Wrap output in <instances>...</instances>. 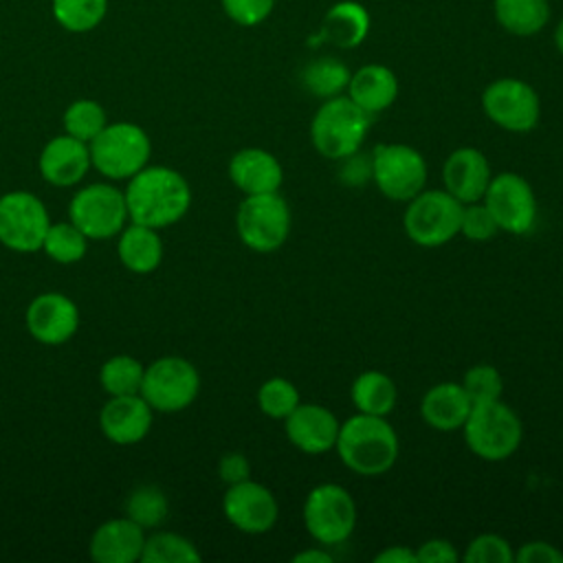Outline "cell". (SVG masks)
Masks as SVG:
<instances>
[{"label": "cell", "mask_w": 563, "mask_h": 563, "mask_svg": "<svg viewBox=\"0 0 563 563\" xmlns=\"http://www.w3.org/2000/svg\"><path fill=\"white\" fill-rule=\"evenodd\" d=\"M347 97L367 114L387 110L398 97V79L391 68L383 64H365L350 75Z\"/></svg>", "instance_id": "obj_24"}, {"label": "cell", "mask_w": 563, "mask_h": 563, "mask_svg": "<svg viewBox=\"0 0 563 563\" xmlns=\"http://www.w3.org/2000/svg\"><path fill=\"white\" fill-rule=\"evenodd\" d=\"M367 31L369 13L365 7L354 0H341L332 4L323 15L319 37L339 48H354L367 37Z\"/></svg>", "instance_id": "obj_26"}, {"label": "cell", "mask_w": 563, "mask_h": 563, "mask_svg": "<svg viewBox=\"0 0 563 563\" xmlns=\"http://www.w3.org/2000/svg\"><path fill=\"white\" fill-rule=\"evenodd\" d=\"M554 46H556V51L563 55V18H561V22H559L556 29H554Z\"/></svg>", "instance_id": "obj_47"}, {"label": "cell", "mask_w": 563, "mask_h": 563, "mask_svg": "<svg viewBox=\"0 0 563 563\" xmlns=\"http://www.w3.org/2000/svg\"><path fill=\"white\" fill-rule=\"evenodd\" d=\"M70 222L88 240H106L119 235L125 227V194L108 183H92L79 189L68 205Z\"/></svg>", "instance_id": "obj_11"}, {"label": "cell", "mask_w": 563, "mask_h": 563, "mask_svg": "<svg viewBox=\"0 0 563 563\" xmlns=\"http://www.w3.org/2000/svg\"><path fill=\"white\" fill-rule=\"evenodd\" d=\"M51 227L44 202L31 191H9L0 198V242L18 253L42 249Z\"/></svg>", "instance_id": "obj_13"}, {"label": "cell", "mask_w": 563, "mask_h": 563, "mask_svg": "<svg viewBox=\"0 0 563 563\" xmlns=\"http://www.w3.org/2000/svg\"><path fill=\"white\" fill-rule=\"evenodd\" d=\"M218 475L227 486L240 484L244 479H251V462L244 453H238V451L224 453L218 462Z\"/></svg>", "instance_id": "obj_42"}, {"label": "cell", "mask_w": 563, "mask_h": 563, "mask_svg": "<svg viewBox=\"0 0 563 563\" xmlns=\"http://www.w3.org/2000/svg\"><path fill=\"white\" fill-rule=\"evenodd\" d=\"M235 229L246 249L273 253L284 246L290 233L288 202L277 191L244 196L235 213Z\"/></svg>", "instance_id": "obj_7"}, {"label": "cell", "mask_w": 563, "mask_h": 563, "mask_svg": "<svg viewBox=\"0 0 563 563\" xmlns=\"http://www.w3.org/2000/svg\"><path fill=\"white\" fill-rule=\"evenodd\" d=\"M229 178L244 196L273 194L282 187L284 169L275 154L262 147H244L231 156Z\"/></svg>", "instance_id": "obj_21"}, {"label": "cell", "mask_w": 563, "mask_h": 563, "mask_svg": "<svg viewBox=\"0 0 563 563\" xmlns=\"http://www.w3.org/2000/svg\"><path fill=\"white\" fill-rule=\"evenodd\" d=\"M462 387L473 405L477 402H493L501 398L504 378L495 365L477 363L468 367L462 376Z\"/></svg>", "instance_id": "obj_37"}, {"label": "cell", "mask_w": 563, "mask_h": 563, "mask_svg": "<svg viewBox=\"0 0 563 563\" xmlns=\"http://www.w3.org/2000/svg\"><path fill=\"white\" fill-rule=\"evenodd\" d=\"M339 460L356 475L378 477L385 475L398 460L396 429L383 416L354 413L341 422L336 444Z\"/></svg>", "instance_id": "obj_2"}, {"label": "cell", "mask_w": 563, "mask_h": 563, "mask_svg": "<svg viewBox=\"0 0 563 563\" xmlns=\"http://www.w3.org/2000/svg\"><path fill=\"white\" fill-rule=\"evenodd\" d=\"M497 24L519 37L539 33L550 20L548 0H495Z\"/></svg>", "instance_id": "obj_28"}, {"label": "cell", "mask_w": 563, "mask_h": 563, "mask_svg": "<svg viewBox=\"0 0 563 563\" xmlns=\"http://www.w3.org/2000/svg\"><path fill=\"white\" fill-rule=\"evenodd\" d=\"M484 114L506 132H530L541 117V101L537 90L517 77H501L490 81L482 92Z\"/></svg>", "instance_id": "obj_12"}, {"label": "cell", "mask_w": 563, "mask_h": 563, "mask_svg": "<svg viewBox=\"0 0 563 563\" xmlns=\"http://www.w3.org/2000/svg\"><path fill=\"white\" fill-rule=\"evenodd\" d=\"M282 422L288 442L308 455H321L334 449L341 429L336 416L317 402H299Z\"/></svg>", "instance_id": "obj_17"}, {"label": "cell", "mask_w": 563, "mask_h": 563, "mask_svg": "<svg viewBox=\"0 0 563 563\" xmlns=\"http://www.w3.org/2000/svg\"><path fill=\"white\" fill-rule=\"evenodd\" d=\"M376 563H418L416 550L407 545H389L374 556Z\"/></svg>", "instance_id": "obj_45"}, {"label": "cell", "mask_w": 563, "mask_h": 563, "mask_svg": "<svg viewBox=\"0 0 563 563\" xmlns=\"http://www.w3.org/2000/svg\"><path fill=\"white\" fill-rule=\"evenodd\" d=\"M418 563H457L462 556L449 539H429L416 550Z\"/></svg>", "instance_id": "obj_41"}, {"label": "cell", "mask_w": 563, "mask_h": 563, "mask_svg": "<svg viewBox=\"0 0 563 563\" xmlns=\"http://www.w3.org/2000/svg\"><path fill=\"white\" fill-rule=\"evenodd\" d=\"M37 167L42 178L55 187L77 185L92 167L90 147L88 143L64 132L42 147Z\"/></svg>", "instance_id": "obj_20"}, {"label": "cell", "mask_w": 563, "mask_h": 563, "mask_svg": "<svg viewBox=\"0 0 563 563\" xmlns=\"http://www.w3.org/2000/svg\"><path fill=\"white\" fill-rule=\"evenodd\" d=\"M88 147L92 167L112 180L132 178L147 165L152 154L147 132L130 121L108 123Z\"/></svg>", "instance_id": "obj_5"}, {"label": "cell", "mask_w": 563, "mask_h": 563, "mask_svg": "<svg viewBox=\"0 0 563 563\" xmlns=\"http://www.w3.org/2000/svg\"><path fill=\"white\" fill-rule=\"evenodd\" d=\"M106 125V110L92 99H77L64 112V132L84 143H90Z\"/></svg>", "instance_id": "obj_35"}, {"label": "cell", "mask_w": 563, "mask_h": 563, "mask_svg": "<svg viewBox=\"0 0 563 563\" xmlns=\"http://www.w3.org/2000/svg\"><path fill=\"white\" fill-rule=\"evenodd\" d=\"M490 178V163L477 147H457L442 165V185L462 205L482 200Z\"/></svg>", "instance_id": "obj_18"}, {"label": "cell", "mask_w": 563, "mask_h": 563, "mask_svg": "<svg viewBox=\"0 0 563 563\" xmlns=\"http://www.w3.org/2000/svg\"><path fill=\"white\" fill-rule=\"evenodd\" d=\"M220 2L224 13L240 26L262 24L275 7V0H220Z\"/></svg>", "instance_id": "obj_40"}, {"label": "cell", "mask_w": 563, "mask_h": 563, "mask_svg": "<svg viewBox=\"0 0 563 563\" xmlns=\"http://www.w3.org/2000/svg\"><path fill=\"white\" fill-rule=\"evenodd\" d=\"M143 563H198L200 552L196 545L176 532H156L150 539H145Z\"/></svg>", "instance_id": "obj_33"}, {"label": "cell", "mask_w": 563, "mask_h": 563, "mask_svg": "<svg viewBox=\"0 0 563 563\" xmlns=\"http://www.w3.org/2000/svg\"><path fill=\"white\" fill-rule=\"evenodd\" d=\"M29 334L44 345H62L79 328V310L75 301L62 292L37 295L24 314Z\"/></svg>", "instance_id": "obj_16"}, {"label": "cell", "mask_w": 563, "mask_h": 563, "mask_svg": "<svg viewBox=\"0 0 563 563\" xmlns=\"http://www.w3.org/2000/svg\"><path fill=\"white\" fill-rule=\"evenodd\" d=\"M299 402L301 398L295 383L284 376L266 378L257 389V407L264 416L273 420H284L288 413L295 411Z\"/></svg>", "instance_id": "obj_36"}, {"label": "cell", "mask_w": 563, "mask_h": 563, "mask_svg": "<svg viewBox=\"0 0 563 563\" xmlns=\"http://www.w3.org/2000/svg\"><path fill=\"white\" fill-rule=\"evenodd\" d=\"M482 200L493 213L499 231L521 235L528 233L537 220V198L532 185L515 172L495 174Z\"/></svg>", "instance_id": "obj_14"}, {"label": "cell", "mask_w": 563, "mask_h": 563, "mask_svg": "<svg viewBox=\"0 0 563 563\" xmlns=\"http://www.w3.org/2000/svg\"><path fill=\"white\" fill-rule=\"evenodd\" d=\"M128 218L136 224L165 229L178 222L191 205V189L185 176L172 167H143L125 187Z\"/></svg>", "instance_id": "obj_1"}, {"label": "cell", "mask_w": 563, "mask_h": 563, "mask_svg": "<svg viewBox=\"0 0 563 563\" xmlns=\"http://www.w3.org/2000/svg\"><path fill=\"white\" fill-rule=\"evenodd\" d=\"M499 233V227L484 205V200L468 202L462 207V220H460V235L473 240V242H486Z\"/></svg>", "instance_id": "obj_39"}, {"label": "cell", "mask_w": 563, "mask_h": 563, "mask_svg": "<svg viewBox=\"0 0 563 563\" xmlns=\"http://www.w3.org/2000/svg\"><path fill=\"white\" fill-rule=\"evenodd\" d=\"M341 178L347 185H363L365 180H372V156H361L358 152L341 161Z\"/></svg>", "instance_id": "obj_44"}, {"label": "cell", "mask_w": 563, "mask_h": 563, "mask_svg": "<svg viewBox=\"0 0 563 563\" xmlns=\"http://www.w3.org/2000/svg\"><path fill=\"white\" fill-rule=\"evenodd\" d=\"M517 563H563V552L548 541H528L515 552Z\"/></svg>", "instance_id": "obj_43"}, {"label": "cell", "mask_w": 563, "mask_h": 563, "mask_svg": "<svg viewBox=\"0 0 563 563\" xmlns=\"http://www.w3.org/2000/svg\"><path fill=\"white\" fill-rule=\"evenodd\" d=\"M154 409L141 394L110 396V400L99 411L101 433L114 444H136L152 427Z\"/></svg>", "instance_id": "obj_19"}, {"label": "cell", "mask_w": 563, "mask_h": 563, "mask_svg": "<svg viewBox=\"0 0 563 563\" xmlns=\"http://www.w3.org/2000/svg\"><path fill=\"white\" fill-rule=\"evenodd\" d=\"M372 180L394 202H409L427 185L424 156L405 143H383L372 154Z\"/></svg>", "instance_id": "obj_10"}, {"label": "cell", "mask_w": 563, "mask_h": 563, "mask_svg": "<svg viewBox=\"0 0 563 563\" xmlns=\"http://www.w3.org/2000/svg\"><path fill=\"white\" fill-rule=\"evenodd\" d=\"M222 512L227 521L240 532L264 534L277 523L279 504L268 486L244 479L227 488L222 497Z\"/></svg>", "instance_id": "obj_15"}, {"label": "cell", "mask_w": 563, "mask_h": 563, "mask_svg": "<svg viewBox=\"0 0 563 563\" xmlns=\"http://www.w3.org/2000/svg\"><path fill=\"white\" fill-rule=\"evenodd\" d=\"M462 431L468 451L486 462L508 460L523 438L519 416L501 398L473 405Z\"/></svg>", "instance_id": "obj_4"}, {"label": "cell", "mask_w": 563, "mask_h": 563, "mask_svg": "<svg viewBox=\"0 0 563 563\" xmlns=\"http://www.w3.org/2000/svg\"><path fill=\"white\" fill-rule=\"evenodd\" d=\"M301 517L308 534L319 545H339L356 528V504L347 488L325 482L308 493Z\"/></svg>", "instance_id": "obj_8"}, {"label": "cell", "mask_w": 563, "mask_h": 563, "mask_svg": "<svg viewBox=\"0 0 563 563\" xmlns=\"http://www.w3.org/2000/svg\"><path fill=\"white\" fill-rule=\"evenodd\" d=\"M108 0H53V18L70 33H88L101 24Z\"/></svg>", "instance_id": "obj_31"}, {"label": "cell", "mask_w": 563, "mask_h": 563, "mask_svg": "<svg viewBox=\"0 0 563 563\" xmlns=\"http://www.w3.org/2000/svg\"><path fill=\"white\" fill-rule=\"evenodd\" d=\"M462 202L446 189H422L413 196L402 213L407 238L424 249H435L460 235Z\"/></svg>", "instance_id": "obj_6"}, {"label": "cell", "mask_w": 563, "mask_h": 563, "mask_svg": "<svg viewBox=\"0 0 563 563\" xmlns=\"http://www.w3.org/2000/svg\"><path fill=\"white\" fill-rule=\"evenodd\" d=\"M145 365L130 356V354H117L108 358L99 369V383L106 394L110 396H130L141 394Z\"/></svg>", "instance_id": "obj_30"}, {"label": "cell", "mask_w": 563, "mask_h": 563, "mask_svg": "<svg viewBox=\"0 0 563 563\" xmlns=\"http://www.w3.org/2000/svg\"><path fill=\"white\" fill-rule=\"evenodd\" d=\"M200 391V374L183 356H163L143 372L141 396L154 411L176 413L187 409Z\"/></svg>", "instance_id": "obj_9"}, {"label": "cell", "mask_w": 563, "mask_h": 563, "mask_svg": "<svg viewBox=\"0 0 563 563\" xmlns=\"http://www.w3.org/2000/svg\"><path fill=\"white\" fill-rule=\"evenodd\" d=\"M167 510H169V504L165 493L152 484H143L134 488L125 501V512H128L125 517L139 523L143 530L161 526L167 517Z\"/></svg>", "instance_id": "obj_34"}, {"label": "cell", "mask_w": 563, "mask_h": 563, "mask_svg": "<svg viewBox=\"0 0 563 563\" xmlns=\"http://www.w3.org/2000/svg\"><path fill=\"white\" fill-rule=\"evenodd\" d=\"M350 398L358 413L387 418L396 407L398 389L391 376H387L385 372L367 369L354 378L350 387Z\"/></svg>", "instance_id": "obj_27"}, {"label": "cell", "mask_w": 563, "mask_h": 563, "mask_svg": "<svg viewBox=\"0 0 563 563\" xmlns=\"http://www.w3.org/2000/svg\"><path fill=\"white\" fill-rule=\"evenodd\" d=\"M462 559L468 563H512L515 550L501 534L484 532V534H477L466 545Z\"/></svg>", "instance_id": "obj_38"}, {"label": "cell", "mask_w": 563, "mask_h": 563, "mask_svg": "<svg viewBox=\"0 0 563 563\" xmlns=\"http://www.w3.org/2000/svg\"><path fill=\"white\" fill-rule=\"evenodd\" d=\"M372 114L361 110L347 95L323 99L310 121V141L314 150L330 161H343L356 154L369 132Z\"/></svg>", "instance_id": "obj_3"}, {"label": "cell", "mask_w": 563, "mask_h": 563, "mask_svg": "<svg viewBox=\"0 0 563 563\" xmlns=\"http://www.w3.org/2000/svg\"><path fill=\"white\" fill-rule=\"evenodd\" d=\"M42 251L59 264H75L84 260L88 251V238L68 220V222H55L48 227Z\"/></svg>", "instance_id": "obj_32"}, {"label": "cell", "mask_w": 563, "mask_h": 563, "mask_svg": "<svg viewBox=\"0 0 563 563\" xmlns=\"http://www.w3.org/2000/svg\"><path fill=\"white\" fill-rule=\"evenodd\" d=\"M145 534L128 517L101 523L90 537V556L97 563H134L141 559Z\"/></svg>", "instance_id": "obj_22"}, {"label": "cell", "mask_w": 563, "mask_h": 563, "mask_svg": "<svg viewBox=\"0 0 563 563\" xmlns=\"http://www.w3.org/2000/svg\"><path fill=\"white\" fill-rule=\"evenodd\" d=\"M350 75H352L350 68L341 59L317 57L303 66L301 86L319 99H332L343 95V90H347Z\"/></svg>", "instance_id": "obj_29"}, {"label": "cell", "mask_w": 563, "mask_h": 563, "mask_svg": "<svg viewBox=\"0 0 563 563\" xmlns=\"http://www.w3.org/2000/svg\"><path fill=\"white\" fill-rule=\"evenodd\" d=\"M117 253L128 271L147 275L156 271L163 260V240L156 229L132 222L121 229Z\"/></svg>", "instance_id": "obj_25"}, {"label": "cell", "mask_w": 563, "mask_h": 563, "mask_svg": "<svg viewBox=\"0 0 563 563\" xmlns=\"http://www.w3.org/2000/svg\"><path fill=\"white\" fill-rule=\"evenodd\" d=\"M295 563H332L330 552H325V548H308L301 550L292 556Z\"/></svg>", "instance_id": "obj_46"}, {"label": "cell", "mask_w": 563, "mask_h": 563, "mask_svg": "<svg viewBox=\"0 0 563 563\" xmlns=\"http://www.w3.org/2000/svg\"><path fill=\"white\" fill-rule=\"evenodd\" d=\"M473 409L462 383H438L429 387L420 400V416L427 427L435 431L462 429Z\"/></svg>", "instance_id": "obj_23"}]
</instances>
